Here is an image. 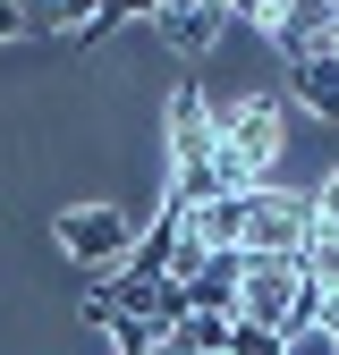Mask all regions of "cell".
Masks as SVG:
<instances>
[{
	"mask_svg": "<svg viewBox=\"0 0 339 355\" xmlns=\"http://www.w3.org/2000/svg\"><path fill=\"white\" fill-rule=\"evenodd\" d=\"M153 26H161V42H170L179 60H204V51H212V34H221V17H212L204 0H161Z\"/></svg>",
	"mask_w": 339,
	"mask_h": 355,
	"instance_id": "cell-6",
	"label": "cell"
},
{
	"mask_svg": "<svg viewBox=\"0 0 339 355\" xmlns=\"http://www.w3.org/2000/svg\"><path fill=\"white\" fill-rule=\"evenodd\" d=\"M60 245H68V262H127V254H136V220L110 211V203L60 211Z\"/></svg>",
	"mask_w": 339,
	"mask_h": 355,
	"instance_id": "cell-3",
	"label": "cell"
},
{
	"mask_svg": "<svg viewBox=\"0 0 339 355\" xmlns=\"http://www.w3.org/2000/svg\"><path fill=\"white\" fill-rule=\"evenodd\" d=\"M306 229H314V195H280V187H254L238 254H246V262H297Z\"/></svg>",
	"mask_w": 339,
	"mask_h": 355,
	"instance_id": "cell-2",
	"label": "cell"
},
{
	"mask_svg": "<svg viewBox=\"0 0 339 355\" xmlns=\"http://www.w3.org/2000/svg\"><path fill=\"white\" fill-rule=\"evenodd\" d=\"M102 330H110L119 355H161V330H153V322H127V313H119V322H102Z\"/></svg>",
	"mask_w": 339,
	"mask_h": 355,
	"instance_id": "cell-8",
	"label": "cell"
},
{
	"mask_svg": "<svg viewBox=\"0 0 339 355\" xmlns=\"http://www.w3.org/2000/svg\"><path fill=\"white\" fill-rule=\"evenodd\" d=\"M272 153H280V110H272V94H254V102H238V110L212 119V161H221V178H229L238 195L272 187Z\"/></svg>",
	"mask_w": 339,
	"mask_h": 355,
	"instance_id": "cell-1",
	"label": "cell"
},
{
	"mask_svg": "<svg viewBox=\"0 0 339 355\" xmlns=\"http://www.w3.org/2000/svg\"><path fill=\"white\" fill-rule=\"evenodd\" d=\"M9 34H26V17H17V0H0V42Z\"/></svg>",
	"mask_w": 339,
	"mask_h": 355,
	"instance_id": "cell-12",
	"label": "cell"
},
{
	"mask_svg": "<svg viewBox=\"0 0 339 355\" xmlns=\"http://www.w3.org/2000/svg\"><path fill=\"white\" fill-rule=\"evenodd\" d=\"M238 279H246V254H204L195 279H179V288H187L195 313H229L238 322Z\"/></svg>",
	"mask_w": 339,
	"mask_h": 355,
	"instance_id": "cell-5",
	"label": "cell"
},
{
	"mask_svg": "<svg viewBox=\"0 0 339 355\" xmlns=\"http://www.w3.org/2000/svg\"><path fill=\"white\" fill-rule=\"evenodd\" d=\"M288 94L306 102L314 119H339V51H331V42H314V51L288 60Z\"/></svg>",
	"mask_w": 339,
	"mask_h": 355,
	"instance_id": "cell-4",
	"label": "cell"
},
{
	"mask_svg": "<svg viewBox=\"0 0 339 355\" xmlns=\"http://www.w3.org/2000/svg\"><path fill=\"white\" fill-rule=\"evenodd\" d=\"M280 355H339V330H331V322H306V330L280 338Z\"/></svg>",
	"mask_w": 339,
	"mask_h": 355,
	"instance_id": "cell-9",
	"label": "cell"
},
{
	"mask_svg": "<svg viewBox=\"0 0 339 355\" xmlns=\"http://www.w3.org/2000/svg\"><path fill=\"white\" fill-rule=\"evenodd\" d=\"M212 17H246V26H263L272 34V17H280V0H204Z\"/></svg>",
	"mask_w": 339,
	"mask_h": 355,
	"instance_id": "cell-10",
	"label": "cell"
},
{
	"mask_svg": "<svg viewBox=\"0 0 339 355\" xmlns=\"http://www.w3.org/2000/svg\"><path fill=\"white\" fill-rule=\"evenodd\" d=\"M161 355H229V313H187L161 330Z\"/></svg>",
	"mask_w": 339,
	"mask_h": 355,
	"instance_id": "cell-7",
	"label": "cell"
},
{
	"mask_svg": "<svg viewBox=\"0 0 339 355\" xmlns=\"http://www.w3.org/2000/svg\"><path fill=\"white\" fill-rule=\"evenodd\" d=\"M229 355H280V338L254 330V322H229Z\"/></svg>",
	"mask_w": 339,
	"mask_h": 355,
	"instance_id": "cell-11",
	"label": "cell"
}]
</instances>
